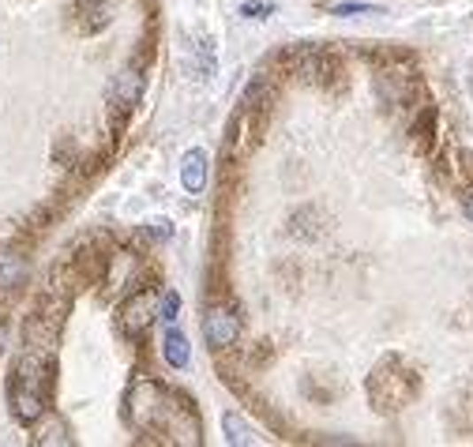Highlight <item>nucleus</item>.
Returning a JSON list of instances; mask_svg holds the SVG:
<instances>
[{
    "mask_svg": "<svg viewBox=\"0 0 473 447\" xmlns=\"http://www.w3.org/2000/svg\"><path fill=\"white\" fill-rule=\"evenodd\" d=\"M162 357H166L169 369H188V361H192V346H188V334L177 331L173 324H169L166 334H162Z\"/></svg>",
    "mask_w": 473,
    "mask_h": 447,
    "instance_id": "5",
    "label": "nucleus"
},
{
    "mask_svg": "<svg viewBox=\"0 0 473 447\" xmlns=\"http://www.w3.org/2000/svg\"><path fill=\"white\" fill-rule=\"evenodd\" d=\"M158 319V305H154V297L147 290H139L136 297H128L120 305V327L128 339H136V334H143L151 324Z\"/></svg>",
    "mask_w": 473,
    "mask_h": 447,
    "instance_id": "3",
    "label": "nucleus"
},
{
    "mask_svg": "<svg viewBox=\"0 0 473 447\" xmlns=\"http://www.w3.org/2000/svg\"><path fill=\"white\" fill-rule=\"evenodd\" d=\"M181 312V294L177 290H166L162 301H158V319H166V324H173Z\"/></svg>",
    "mask_w": 473,
    "mask_h": 447,
    "instance_id": "9",
    "label": "nucleus"
},
{
    "mask_svg": "<svg viewBox=\"0 0 473 447\" xmlns=\"http://www.w3.org/2000/svg\"><path fill=\"white\" fill-rule=\"evenodd\" d=\"M0 349H4V327H0Z\"/></svg>",
    "mask_w": 473,
    "mask_h": 447,
    "instance_id": "13",
    "label": "nucleus"
},
{
    "mask_svg": "<svg viewBox=\"0 0 473 447\" xmlns=\"http://www.w3.org/2000/svg\"><path fill=\"white\" fill-rule=\"evenodd\" d=\"M384 8H376V4H335L330 8V15H380Z\"/></svg>",
    "mask_w": 473,
    "mask_h": 447,
    "instance_id": "11",
    "label": "nucleus"
},
{
    "mask_svg": "<svg viewBox=\"0 0 473 447\" xmlns=\"http://www.w3.org/2000/svg\"><path fill=\"white\" fill-rule=\"evenodd\" d=\"M30 275V267L19 252H0V294H12V290H19V286L27 282Z\"/></svg>",
    "mask_w": 473,
    "mask_h": 447,
    "instance_id": "7",
    "label": "nucleus"
},
{
    "mask_svg": "<svg viewBox=\"0 0 473 447\" xmlns=\"http://www.w3.org/2000/svg\"><path fill=\"white\" fill-rule=\"evenodd\" d=\"M241 15L244 20H267V15H275V4H267V0H244Z\"/></svg>",
    "mask_w": 473,
    "mask_h": 447,
    "instance_id": "10",
    "label": "nucleus"
},
{
    "mask_svg": "<svg viewBox=\"0 0 473 447\" xmlns=\"http://www.w3.org/2000/svg\"><path fill=\"white\" fill-rule=\"evenodd\" d=\"M203 334H207V346L211 349H229L241 334V312L237 309H214L203 319Z\"/></svg>",
    "mask_w": 473,
    "mask_h": 447,
    "instance_id": "2",
    "label": "nucleus"
},
{
    "mask_svg": "<svg viewBox=\"0 0 473 447\" xmlns=\"http://www.w3.org/2000/svg\"><path fill=\"white\" fill-rule=\"evenodd\" d=\"M462 215H466V218L473 222V188L466 192V200H462Z\"/></svg>",
    "mask_w": 473,
    "mask_h": 447,
    "instance_id": "12",
    "label": "nucleus"
},
{
    "mask_svg": "<svg viewBox=\"0 0 473 447\" xmlns=\"http://www.w3.org/2000/svg\"><path fill=\"white\" fill-rule=\"evenodd\" d=\"M222 433H226V440L229 443H241V447H248V443H260V436H256V428H252L241 413H222Z\"/></svg>",
    "mask_w": 473,
    "mask_h": 447,
    "instance_id": "8",
    "label": "nucleus"
},
{
    "mask_svg": "<svg viewBox=\"0 0 473 447\" xmlns=\"http://www.w3.org/2000/svg\"><path fill=\"white\" fill-rule=\"evenodd\" d=\"M139 94H143V75H139V68L117 72V79H113V102L120 109H132V106H139Z\"/></svg>",
    "mask_w": 473,
    "mask_h": 447,
    "instance_id": "6",
    "label": "nucleus"
},
{
    "mask_svg": "<svg viewBox=\"0 0 473 447\" xmlns=\"http://www.w3.org/2000/svg\"><path fill=\"white\" fill-rule=\"evenodd\" d=\"M207 177H211V158L203 147H192V151H184L181 158V184L188 196H199L203 188H207Z\"/></svg>",
    "mask_w": 473,
    "mask_h": 447,
    "instance_id": "4",
    "label": "nucleus"
},
{
    "mask_svg": "<svg viewBox=\"0 0 473 447\" xmlns=\"http://www.w3.org/2000/svg\"><path fill=\"white\" fill-rule=\"evenodd\" d=\"M12 413L19 425H35L45 413V365L38 357H23L12 380Z\"/></svg>",
    "mask_w": 473,
    "mask_h": 447,
    "instance_id": "1",
    "label": "nucleus"
}]
</instances>
